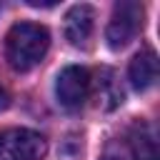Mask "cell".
I'll return each instance as SVG.
<instances>
[{"mask_svg":"<svg viewBox=\"0 0 160 160\" xmlns=\"http://www.w3.org/2000/svg\"><path fill=\"white\" fill-rule=\"evenodd\" d=\"M50 48V32L40 22H15L5 35V58L12 70L28 72L42 62Z\"/></svg>","mask_w":160,"mask_h":160,"instance_id":"obj_1","label":"cell"},{"mask_svg":"<svg viewBox=\"0 0 160 160\" xmlns=\"http://www.w3.org/2000/svg\"><path fill=\"white\" fill-rule=\"evenodd\" d=\"M48 142L28 128H8L0 132V160H42Z\"/></svg>","mask_w":160,"mask_h":160,"instance_id":"obj_2","label":"cell"},{"mask_svg":"<svg viewBox=\"0 0 160 160\" xmlns=\"http://www.w3.org/2000/svg\"><path fill=\"white\" fill-rule=\"evenodd\" d=\"M142 28V5L132 2V0H122L112 8L108 30H105V40L112 50H122Z\"/></svg>","mask_w":160,"mask_h":160,"instance_id":"obj_3","label":"cell"},{"mask_svg":"<svg viewBox=\"0 0 160 160\" xmlns=\"http://www.w3.org/2000/svg\"><path fill=\"white\" fill-rule=\"evenodd\" d=\"M90 90H92V78H90L88 68H82V65L62 68L58 80H55V98L68 110L82 108V102L88 100Z\"/></svg>","mask_w":160,"mask_h":160,"instance_id":"obj_4","label":"cell"},{"mask_svg":"<svg viewBox=\"0 0 160 160\" xmlns=\"http://www.w3.org/2000/svg\"><path fill=\"white\" fill-rule=\"evenodd\" d=\"M92 28H95V10L85 2L80 5H72L65 15V22H62V30H65V38L70 45L75 48H85L88 40L92 38Z\"/></svg>","mask_w":160,"mask_h":160,"instance_id":"obj_5","label":"cell"},{"mask_svg":"<svg viewBox=\"0 0 160 160\" xmlns=\"http://www.w3.org/2000/svg\"><path fill=\"white\" fill-rule=\"evenodd\" d=\"M128 78H130V85L140 92L152 88L155 80H158V55H155V50L145 48V50L135 52V58L130 60V68H128Z\"/></svg>","mask_w":160,"mask_h":160,"instance_id":"obj_6","label":"cell"},{"mask_svg":"<svg viewBox=\"0 0 160 160\" xmlns=\"http://www.w3.org/2000/svg\"><path fill=\"white\" fill-rule=\"evenodd\" d=\"M98 95H100V102H102L108 110L122 102V90L118 88L112 70H100V85H98Z\"/></svg>","mask_w":160,"mask_h":160,"instance_id":"obj_7","label":"cell"},{"mask_svg":"<svg viewBox=\"0 0 160 160\" xmlns=\"http://www.w3.org/2000/svg\"><path fill=\"white\" fill-rule=\"evenodd\" d=\"M98 160H140V158H138V152L128 138H112L105 142Z\"/></svg>","mask_w":160,"mask_h":160,"instance_id":"obj_8","label":"cell"},{"mask_svg":"<svg viewBox=\"0 0 160 160\" xmlns=\"http://www.w3.org/2000/svg\"><path fill=\"white\" fill-rule=\"evenodd\" d=\"M8 105H10V95H8V90L0 85V110H5Z\"/></svg>","mask_w":160,"mask_h":160,"instance_id":"obj_9","label":"cell"}]
</instances>
